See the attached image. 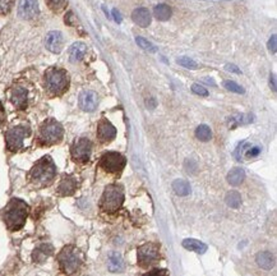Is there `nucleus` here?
Masks as SVG:
<instances>
[{
    "label": "nucleus",
    "mask_w": 277,
    "mask_h": 276,
    "mask_svg": "<svg viewBox=\"0 0 277 276\" xmlns=\"http://www.w3.org/2000/svg\"><path fill=\"white\" fill-rule=\"evenodd\" d=\"M28 216V206L20 198L10 199L5 209L1 211V218L9 230H20Z\"/></svg>",
    "instance_id": "obj_1"
},
{
    "label": "nucleus",
    "mask_w": 277,
    "mask_h": 276,
    "mask_svg": "<svg viewBox=\"0 0 277 276\" xmlns=\"http://www.w3.org/2000/svg\"><path fill=\"white\" fill-rule=\"evenodd\" d=\"M56 174L54 161L50 156H45L35 164L29 171V180L37 187H45L52 182Z\"/></svg>",
    "instance_id": "obj_2"
},
{
    "label": "nucleus",
    "mask_w": 277,
    "mask_h": 276,
    "mask_svg": "<svg viewBox=\"0 0 277 276\" xmlns=\"http://www.w3.org/2000/svg\"><path fill=\"white\" fill-rule=\"evenodd\" d=\"M84 256L75 246H67L58 254V262L61 271L67 275L77 273L83 265Z\"/></svg>",
    "instance_id": "obj_3"
},
{
    "label": "nucleus",
    "mask_w": 277,
    "mask_h": 276,
    "mask_svg": "<svg viewBox=\"0 0 277 276\" xmlns=\"http://www.w3.org/2000/svg\"><path fill=\"white\" fill-rule=\"evenodd\" d=\"M124 202V190L119 184H110L105 188L100 201V209L105 214H115Z\"/></svg>",
    "instance_id": "obj_4"
},
{
    "label": "nucleus",
    "mask_w": 277,
    "mask_h": 276,
    "mask_svg": "<svg viewBox=\"0 0 277 276\" xmlns=\"http://www.w3.org/2000/svg\"><path fill=\"white\" fill-rule=\"evenodd\" d=\"M69 86V77L67 72L58 68H50L45 74V87L49 93L60 95Z\"/></svg>",
    "instance_id": "obj_5"
},
{
    "label": "nucleus",
    "mask_w": 277,
    "mask_h": 276,
    "mask_svg": "<svg viewBox=\"0 0 277 276\" xmlns=\"http://www.w3.org/2000/svg\"><path fill=\"white\" fill-rule=\"evenodd\" d=\"M64 136V129L61 124L54 119L46 120L40 128V141L44 145H54L61 141Z\"/></svg>",
    "instance_id": "obj_6"
},
{
    "label": "nucleus",
    "mask_w": 277,
    "mask_h": 276,
    "mask_svg": "<svg viewBox=\"0 0 277 276\" xmlns=\"http://www.w3.org/2000/svg\"><path fill=\"white\" fill-rule=\"evenodd\" d=\"M31 135L28 127L26 125H17L10 128L9 131L5 133V141H7V148L9 151H18L23 147V141L25 138H27Z\"/></svg>",
    "instance_id": "obj_7"
},
{
    "label": "nucleus",
    "mask_w": 277,
    "mask_h": 276,
    "mask_svg": "<svg viewBox=\"0 0 277 276\" xmlns=\"http://www.w3.org/2000/svg\"><path fill=\"white\" fill-rule=\"evenodd\" d=\"M160 258V248L155 243H146L137 250V261L143 269L155 265Z\"/></svg>",
    "instance_id": "obj_8"
},
{
    "label": "nucleus",
    "mask_w": 277,
    "mask_h": 276,
    "mask_svg": "<svg viewBox=\"0 0 277 276\" xmlns=\"http://www.w3.org/2000/svg\"><path fill=\"white\" fill-rule=\"evenodd\" d=\"M126 158L119 152H105L100 159V166L107 173L116 174L126 166Z\"/></svg>",
    "instance_id": "obj_9"
},
{
    "label": "nucleus",
    "mask_w": 277,
    "mask_h": 276,
    "mask_svg": "<svg viewBox=\"0 0 277 276\" xmlns=\"http://www.w3.org/2000/svg\"><path fill=\"white\" fill-rule=\"evenodd\" d=\"M72 158L78 163H87L92 152V143L88 138H78L71 148Z\"/></svg>",
    "instance_id": "obj_10"
},
{
    "label": "nucleus",
    "mask_w": 277,
    "mask_h": 276,
    "mask_svg": "<svg viewBox=\"0 0 277 276\" xmlns=\"http://www.w3.org/2000/svg\"><path fill=\"white\" fill-rule=\"evenodd\" d=\"M39 3L37 0H21L18 5V16L22 20H33L39 16Z\"/></svg>",
    "instance_id": "obj_11"
},
{
    "label": "nucleus",
    "mask_w": 277,
    "mask_h": 276,
    "mask_svg": "<svg viewBox=\"0 0 277 276\" xmlns=\"http://www.w3.org/2000/svg\"><path fill=\"white\" fill-rule=\"evenodd\" d=\"M116 136V129L107 119H101L97 127V137L101 142L113 141Z\"/></svg>",
    "instance_id": "obj_12"
},
{
    "label": "nucleus",
    "mask_w": 277,
    "mask_h": 276,
    "mask_svg": "<svg viewBox=\"0 0 277 276\" xmlns=\"http://www.w3.org/2000/svg\"><path fill=\"white\" fill-rule=\"evenodd\" d=\"M63 44H64V39L63 35L59 31H51L49 32L45 37V45L48 48V50H50L51 53L59 54L63 49Z\"/></svg>",
    "instance_id": "obj_13"
},
{
    "label": "nucleus",
    "mask_w": 277,
    "mask_h": 276,
    "mask_svg": "<svg viewBox=\"0 0 277 276\" xmlns=\"http://www.w3.org/2000/svg\"><path fill=\"white\" fill-rule=\"evenodd\" d=\"M99 104V97L94 91H83L79 95V108L84 111H94Z\"/></svg>",
    "instance_id": "obj_14"
},
{
    "label": "nucleus",
    "mask_w": 277,
    "mask_h": 276,
    "mask_svg": "<svg viewBox=\"0 0 277 276\" xmlns=\"http://www.w3.org/2000/svg\"><path fill=\"white\" fill-rule=\"evenodd\" d=\"M10 101L17 109H26L27 101H28V92H27L26 88L21 86L14 87L12 90V93H10Z\"/></svg>",
    "instance_id": "obj_15"
},
{
    "label": "nucleus",
    "mask_w": 277,
    "mask_h": 276,
    "mask_svg": "<svg viewBox=\"0 0 277 276\" xmlns=\"http://www.w3.org/2000/svg\"><path fill=\"white\" fill-rule=\"evenodd\" d=\"M78 187V182L75 177L72 175H65L63 179L60 180L58 187V193L60 196H72L76 192Z\"/></svg>",
    "instance_id": "obj_16"
},
{
    "label": "nucleus",
    "mask_w": 277,
    "mask_h": 276,
    "mask_svg": "<svg viewBox=\"0 0 277 276\" xmlns=\"http://www.w3.org/2000/svg\"><path fill=\"white\" fill-rule=\"evenodd\" d=\"M52 247L50 244H41L39 247H36L32 252V260L36 263H42L48 260L49 257L52 254Z\"/></svg>",
    "instance_id": "obj_17"
},
{
    "label": "nucleus",
    "mask_w": 277,
    "mask_h": 276,
    "mask_svg": "<svg viewBox=\"0 0 277 276\" xmlns=\"http://www.w3.org/2000/svg\"><path fill=\"white\" fill-rule=\"evenodd\" d=\"M132 18L138 26L147 27L151 23V13L147 8H138L132 13Z\"/></svg>",
    "instance_id": "obj_18"
},
{
    "label": "nucleus",
    "mask_w": 277,
    "mask_h": 276,
    "mask_svg": "<svg viewBox=\"0 0 277 276\" xmlns=\"http://www.w3.org/2000/svg\"><path fill=\"white\" fill-rule=\"evenodd\" d=\"M87 53V46L83 42H75L73 45L69 48V59L72 63L79 61L83 59V56Z\"/></svg>",
    "instance_id": "obj_19"
},
{
    "label": "nucleus",
    "mask_w": 277,
    "mask_h": 276,
    "mask_svg": "<svg viewBox=\"0 0 277 276\" xmlns=\"http://www.w3.org/2000/svg\"><path fill=\"white\" fill-rule=\"evenodd\" d=\"M107 267L111 273H122L124 270V261H123V257L119 253H114L110 254L109 260H107Z\"/></svg>",
    "instance_id": "obj_20"
},
{
    "label": "nucleus",
    "mask_w": 277,
    "mask_h": 276,
    "mask_svg": "<svg viewBox=\"0 0 277 276\" xmlns=\"http://www.w3.org/2000/svg\"><path fill=\"white\" fill-rule=\"evenodd\" d=\"M258 266L264 270H271L275 266V257L271 252H261L257 254Z\"/></svg>",
    "instance_id": "obj_21"
},
{
    "label": "nucleus",
    "mask_w": 277,
    "mask_h": 276,
    "mask_svg": "<svg viewBox=\"0 0 277 276\" xmlns=\"http://www.w3.org/2000/svg\"><path fill=\"white\" fill-rule=\"evenodd\" d=\"M183 247L185 248V249L197 252V253H204L207 250L206 244L200 241H197V239H184Z\"/></svg>",
    "instance_id": "obj_22"
},
{
    "label": "nucleus",
    "mask_w": 277,
    "mask_h": 276,
    "mask_svg": "<svg viewBox=\"0 0 277 276\" xmlns=\"http://www.w3.org/2000/svg\"><path fill=\"white\" fill-rule=\"evenodd\" d=\"M245 179V173L243 169L240 167H234L230 170V173L227 174V182L231 186H239L240 183H243V180Z\"/></svg>",
    "instance_id": "obj_23"
},
{
    "label": "nucleus",
    "mask_w": 277,
    "mask_h": 276,
    "mask_svg": "<svg viewBox=\"0 0 277 276\" xmlns=\"http://www.w3.org/2000/svg\"><path fill=\"white\" fill-rule=\"evenodd\" d=\"M171 13H173L171 8L166 4H158L155 7V10H153V14H155V17L158 21H168L171 17Z\"/></svg>",
    "instance_id": "obj_24"
},
{
    "label": "nucleus",
    "mask_w": 277,
    "mask_h": 276,
    "mask_svg": "<svg viewBox=\"0 0 277 276\" xmlns=\"http://www.w3.org/2000/svg\"><path fill=\"white\" fill-rule=\"evenodd\" d=\"M173 188H174L175 193L179 194V196H188L190 193V186L185 180H175L174 183H173Z\"/></svg>",
    "instance_id": "obj_25"
},
{
    "label": "nucleus",
    "mask_w": 277,
    "mask_h": 276,
    "mask_svg": "<svg viewBox=\"0 0 277 276\" xmlns=\"http://www.w3.org/2000/svg\"><path fill=\"white\" fill-rule=\"evenodd\" d=\"M196 137L198 138L200 141H203V142L210 141L211 137H212V132H211V128L206 124L200 125V127L196 129Z\"/></svg>",
    "instance_id": "obj_26"
},
{
    "label": "nucleus",
    "mask_w": 277,
    "mask_h": 276,
    "mask_svg": "<svg viewBox=\"0 0 277 276\" xmlns=\"http://www.w3.org/2000/svg\"><path fill=\"white\" fill-rule=\"evenodd\" d=\"M226 203L232 207V209H238L240 203H242V197H240V193H238L236 191H231V192L227 193L226 196Z\"/></svg>",
    "instance_id": "obj_27"
},
{
    "label": "nucleus",
    "mask_w": 277,
    "mask_h": 276,
    "mask_svg": "<svg viewBox=\"0 0 277 276\" xmlns=\"http://www.w3.org/2000/svg\"><path fill=\"white\" fill-rule=\"evenodd\" d=\"M135 42H137V44L141 46V49H143V50H146V52H150V53L157 52V48H156V46L153 45L152 42H150L149 40L143 39V37H141V36L135 37Z\"/></svg>",
    "instance_id": "obj_28"
},
{
    "label": "nucleus",
    "mask_w": 277,
    "mask_h": 276,
    "mask_svg": "<svg viewBox=\"0 0 277 276\" xmlns=\"http://www.w3.org/2000/svg\"><path fill=\"white\" fill-rule=\"evenodd\" d=\"M49 8L55 12H59V10L64 9L65 5H67V0H46Z\"/></svg>",
    "instance_id": "obj_29"
},
{
    "label": "nucleus",
    "mask_w": 277,
    "mask_h": 276,
    "mask_svg": "<svg viewBox=\"0 0 277 276\" xmlns=\"http://www.w3.org/2000/svg\"><path fill=\"white\" fill-rule=\"evenodd\" d=\"M177 64L184 68H188V69H197L198 68V63L197 61H194L193 59L190 58H185V56L177 59Z\"/></svg>",
    "instance_id": "obj_30"
},
{
    "label": "nucleus",
    "mask_w": 277,
    "mask_h": 276,
    "mask_svg": "<svg viewBox=\"0 0 277 276\" xmlns=\"http://www.w3.org/2000/svg\"><path fill=\"white\" fill-rule=\"evenodd\" d=\"M224 87H225L226 90L231 91V92L244 93V88L242 86H239L238 83H235V82H232V81H225L224 82Z\"/></svg>",
    "instance_id": "obj_31"
},
{
    "label": "nucleus",
    "mask_w": 277,
    "mask_h": 276,
    "mask_svg": "<svg viewBox=\"0 0 277 276\" xmlns=\"http://www.w3.org/2000/svg\"><path fill=\"white\" fill-rule=\"evenodd\" d=\"M13 3L14 0H0V14L8 13Z\"/></svg>",
    "instance_id": "obj_32"
},
{
    "label": "nucleus",
    "mask_w": 277,
    "mask_h": 276,
    "mask_svg": "<svg viewBox=\"0 0 277 276\" xmlns=\"http://www.w3.org/2000/svg\"><path fill=\"white\" fill-rule=\"evenodd\" d=\"M252 122L251 120V116L249 115H238L235 116V118H232L231 120H230V123H234V124L231 125V127H236V125L239 124H245V123H249Z\"/></svg>",
    "instance_id": "obj_33"
},
{
    "label": "nucleus",
    "mask_w": 277,
    "mask_h": 276,
    "mask_svg": "<svg viewBox=\"0 0 277 276\" xmlns=\"http://www.w3.org/2000/svg\"><path fill=\"white\" fill-rule=\"evenodd\" d=\"M143 276H169V271L165 269H155L145 274Z\"/></svg>",
    "instance_id": "obj_34"
},
{
    "label": "nucleus",
    "mask_w": 277,
    "mask_h": 276,
    "mask_svg": "<svg viewBox=\"0 0 277 276\" xmlns=\"http://www.w3.org/2000/svg\"><path fill=\"white\" fill-rule=\"evenodd\" d=\"M192 91H193L196 95H200V96H207L208 95V91L204 88V87L200 86V84L194 83L193 86H192Z\"/></svg>",
    "instance_id": "obj_35"
},
{
    "label": "nucleus",
    "mask_w": 277,
    "mask_h": 276,
    "mask_svg": "<svg viewBox=\"0 0 277 276\" xmlns=\"http://www.w3.org/2000/svg\"><path fill=\"white\" fill-rule=\"evenodd\" d=\"M261 154V148L257 147V146H254V147H251L249 146L247 150H245V155L248 156V158H254V156H257V155Z\"/></svg>",
    "instance_id": "obj_36"
},
{
    "label": "nucleus",
    "mask_w": 277,
    "mask_h": 276,
    "mask_svg": "<svg viewBox=\"0 0 277 276\" xmlns=\"http://www.w3.org/2000/svg\"><path fill=\"white\" fill-rule=\"evenodd\" d=\"M268 49H270L272 53H276V50H277L276 35H272V37H271L270 41H268Z\"/></svg>",
    "instance_id": "obj_37"
},
{
    "label": "nucleus",
    "mask_w": 277,
    "mask_h": 276,
    "mask_svg": "<svg viewBox=\"0 0 277 276\" xmlns=\"http://www.w3.org/2000/svg\"><path fill=\"white\" fill-rule=\"evenodd\" d=\"M5 122V111H4V108L0 103V125H3V123Z\"/></svg>",
    "instance_id": "obj_38"
},
{
    "label": "nucleus",
    "mask_w": 277,
    "mask_h": 276,
    "mask_svg": "<svg viewBox=\"0 0 277 276\" xmlns=\"http://www.w3.org/2000/svg\"><path fill=\"white\" fill-rule=\"evenodd\" d=\"M226 69H227V71H230V72H234V73H242V72H240V69H239L238 67H235V65L234 64H227L226 65Z\"/></svg>",
    "instance_id": "obj_39"
},
{
    "label": "nucleus",
    "mask_w": 277,
    "mask_h": 276,
    "mask_svg": "<svg viewBox=\"0 0 277 276\" xmlns=\"http://www.w3.org/2000/svg\"><path fill=\"white\" fill-rule=\"evenodd\" d=\"M270 83L272 84V90L276 91V76H275V74H271Z\"/></svg>",
    "instance_id": "obj_40"
},
{
    "label": "nucleus",
    "mask_w": 277,
    "mask_h": 276,
    "mask_svg": "<svg viewBox=\"0 0 277 276\" xmlns=\"http://www.w3.org/2000/svg\"><path fill=\"white\" fill-rule=\"evenodd\" d=\"M113 14H114V18H115L116 22H118V23L122 22V17H120V13H119V12H118V10L114 9L113 10Z\"/></svg>",
    "instance_id": "obj_41"
},
{
    "label": "nucleus",
    "mask_w": 277,
    "mask_h": 276,
    "mask_svg": "<svg viewBox=\"0 0 277 276\" xmlns=\"http://www.w3.org/2000/svg\"><path fill=\"white\" fill-rule=\"evenodd\" d=\"M204 82H207V83H210V84H212V86H215V82H213L211 78H204Z\"/></svg>",
    "instance_id": "obj_42"
}]
</instances>
